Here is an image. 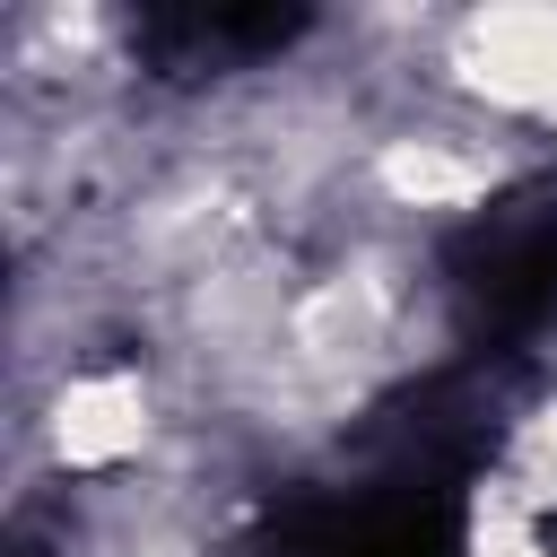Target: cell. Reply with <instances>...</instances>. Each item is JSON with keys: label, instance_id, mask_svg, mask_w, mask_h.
Masks as SVG:
<instances>
[{"label": "cell", "instance_id": "cell-1", "mask_svg": "<svg viewBox=\"0 0 557 557\" xmlns=\"http://www.w3.org/2000/svg\"><path fill=\"white\" fill-rule=\"evenodd\" d=\"M461 278H470V296H479V313L496 331H540L557 313V209L479 226Z\"/></svg>", "mask_w": 557, "mask_h": 557}]
</instances>
